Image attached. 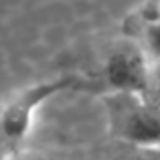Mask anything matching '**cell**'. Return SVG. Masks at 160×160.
<instances>
[{
    "label": "cell",
    "instance_id": "6da1fadb",
    "mask_svg": "<svg viewBox=\"0 0 160 160\" xmlns=\"http://www.w3.org/2000/svg\"><path fill=\"white\" fill-rule=\"evenodd\" d=\"M103 103L116 138L134 148H160V106L148 93L112 91Z\"/></svg>",
    "mask_w": 160,
    "mask_h": 160
},
{
    "label": "cell",
    "instance_id": "7a4b0ae2",
    "mask_svg": "<svg viewBox=\"0 0 160 160\" xmlns=\"http://www.w3.org/2000/svg\"><path fill=\"white\" fill-rule=\"evenodd\" d=\"M152 61L144 47L136 43H118L106 59V79L112 91L146 93Z\"/></svg>",
    "mask_w": 160,
    "mask_h": 160
},
{
    "label": "cell",
    "instance_id": "3957f363",
    "mask_svg": "<svg viewBox=\"0 0 160 160\" xmlns=\"http://www.w3.org/2000/svg\"><path fill=\"white\" fill-rule=\"evenodd\" d=\"M59 83H51V85H41L35 89L22 93L10 102L4 112L0 113V134L6 138L8 142H20L28 134L32 124V113H35L37 106L45 102L49 95L59 91Z\"/></svg>",
    "mask_w": 160,
    "mask_h": 160
},
{
    "label": "cell",
    "instance_id": "277c9868",
    "mask_svg": "<svg viewBox=\"0 0 160 160\" xmlns=\"http://www.w3.org/2000/svg\"><path fill=\"white\" fill-rule=\"evenodd\" d=\"M144 51L152 63H160V20H148V24H146Z\"/></svg>",
    "mask_w": 160,
    "mask_h": 160
},
{
    "label": "cell",
    "instance_id": "5b68a950",
    "mask_svg": "<svg viewBox=\"0 0 160 160\" xmlns=\"http://www.w3.org/2000/svg\"><path fill=\"white\" fill-rule=\"evenodd\" d=\"M146 93L160 106V63H152V67H150V79Z\"/></svg>",
    "mask_w": 160,
    "mask_h": 160
},
{
    "label": "cell",
    "instance_id": "8992f818",
    "mask_svg": "<svg viewBox=\"0 0 160 160\" xmlns=\"http://www.w3.org/2000/svg\"><path fill=\"white\" fill-rule=\"evenodd\" d=\"M6 160H51V158L41 152H35V150H14Z\"/></svg>",
    "mask_w": 160,
    "mask_h": 160
},
{
    "label": "cell",
    "instance_id": "52a82bcc",
    "mask_svg": "<svg viewBox=\"0 0 160 160\" xmlns=\"http://www.w3.org/2000/svg\"><path fill=\"white\" fill-rule=\"evenodd\" d=\"M136 152L130 160H160V148H136Z\"/></svg>",
    "mask_w": 160,
    "mask_h": 160
},
{
    "label": "cell",
    "instance_id": "ba28073f",
    "mask_svg": "<svg viewBox=\"0 0 160 160\" xmlns=\"http://www.w3.org/2000/svg\"><path fill=\"white\" fill-rule=\"evenodd\" d=\"M148 20H160V0L156 2V12H154V16H152V18H148Z\"/></svg>",
    "mask_w": 160,
    "mask_h": 160
}]
</instances>
